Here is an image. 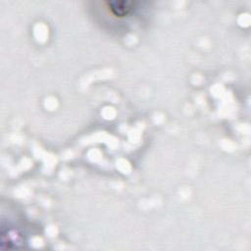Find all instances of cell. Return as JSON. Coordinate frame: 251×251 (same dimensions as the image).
Segmentation results:
<instances>
[{
    "instance_id": "1",
    "label": "cell",
    "mask_w": 251,
    "mask_h": 251,
    "mask_svg": "<svg viewBox=\"0 0 251 251\" xmlns=\"http://www.w3.org/2000/svg\"><path fill=\"white\" fill-rule=\"evenodd\" d=\"M109 9L117 17L127 16L134 8V2L121 1V2H108Z\"/></svg>"
}]
</instances>
